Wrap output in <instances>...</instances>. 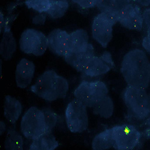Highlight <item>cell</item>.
Instances as JSON below:
<instances>
[{
  "instance_id": "d6a6232c",
  "label": "cell",
  "mask_w": 150,
  "mask_h": 150,
  "mask_svg": "<svg viewBox=\"0 0 150 150\" xmlns=\"http://www.w3.org/2000/svg\"><path fill=\"white\" fill-rule=\"evenodd\" d=\"M129 1H131V2H135L136 0H129Z\"/></svg>"
},
{
  "instance_id": "52a82bcc",
  "label": "cell",
  "mask_w": 150,
  "mask_h": 150,
  "mask_svg": "<svg viewBox=\"0 0 150 150\" xmlns=\"http://www.w3.org/2000/svg\"><path fill=\"white\" fill-rule=\"evenodd\" d=\"M65 118L67 127L72 133H82L88 127L87 106L76 98L68 104L65 111Z\"/></svg>"
},
{
  "instance_id": "4dcf8cb0",
  "label": "cell",
  "mask_w": 150,
  "mask_h": 150,
  "mask_svg": "<svg viewBox=\"0 0 150 150\" xmlns=\"http://www.w3.org/2000/svg\"><path fill=\"white\" fill-rule=\"evenodd\" d=\"M144 122L145 126L148 127V129H150V114Z\"/></svg>"
},
{
  "instance_id": "83f0119b",
  "label": "cell",
  "mask_w": 150,
  "mask_h": 150,
  "mask_svg": "<svg viewBox=\"0 0 150 150\" xmlns=\"http://www.w3.org/2000/svg\"><path fill=\"white\" fill-rule=\"evenodd\" d=\"M46 15L45 13H42L35 16L33 20V22L36 25H43L46 21Z\"/></svg>"
},
{
  "instance_id": "7402d4cb",
  "label": "cell",
  "mask_w": 150,
  "mask_h": 150,
  "mask_svg": "<svg viewBox=\"0 0 150 150\" xmlns=\"http://www.w3.org/2000/svg\"><path fill=\"white\" fill-rule=\"evenodd\" d=\"M23 145L22 136L14 129L8 130L4 141V148L7 150H22Z\"/></svg>"
},
{
  "instance_id": "ba28073f",
  "label": "cell",
  "mask_w": 150,
  "mask_h": 150,
  "mask_svg": "<svg viewBox=\"0 0 150 150\" xmlns=\"http://www.w3.org/2000/svg\"><path fill=\"white\" fill-rule=\"evenodd\" d=\"M19 47L25 54L36 57L42 56L48 49L47 36L39 30L27 28L21 35Z\"/></svg>"
},
{
  "instance_id": "4316f807",
  "label": "cell",
  "mask_w": 150,
  "mask_h": 150,
  "mask_svg": "<svg viewBox=\"0 0 150 150\" xmlns=\"http://www.w3.org/2000/svg\"><path fill=\"white\" fill-rule=\"evenodd\" d=\"M144 25L148 29L150 27V8L145 9L142 13Z\"/></svg>"
},
{
  "instance_id": "9c48e42d",
  "label": "cell",
  "mask_w": 150,
  "mask_h": 150,
  "mask_svg": "<svg viewBox=\"0 0 150 150\" xmlns=\"http://www.w3.org/2000/svg\"><path fill=\"white\" fill-rule=\"evenodd\" d=\"M114 138V146L118 150H132L139 144L142 134L133 125H118L111 128Z\"/></svg>"
},
{
  "instance_id": "8992f818",
  "label": "cell",
  "mask_w": 150,
  "mask_h": 150,
  "mask_svg": "<svg viewBox=\"0 0 150 150\" xmlns=\"http://www.w3.org/2000/svg\"><path fill=\"white\" fill-rule=\"evenodd\" d=\"M107 85L102 81H82L74 91V97L87 108H92L98 101L108 94Z\"/></svg>"
},
{
  "instance_id": "8fae6325",
  "label": "cell",
  "mask_w": 150,
  "mask_h": 150,
  "mask_svg": "<svg viewBox=\"0 0 150 150\" xmlns=\"http://www.w3.org/2000/svg\"><path fill=\"white\" fill-rule=\"evenodd\" d=\"M115 67L110 52L105 51L99 57L94 56L86 64L82 73L88 77L101 76Z\"/></svg>"
},
{
  "instance_id": "484cf974",
  "label": "cell",
  "mask_w": 150,
  "mask_h": 150,
  "mask_svg": "<svg viewBox=\"0 0 150 150\" xmlns=\"http://www.w3.org/2000/svg\"><path fill=\"white\" fill-rule=\"evenodd\" d=\"M71 1L82 9H88L96 7L98 2V0H71Z\"/></svg>"
},
{
  "instance_id": "5bb4252c",
  "label": "cell",
  "mask_w": 150,
  "mask_h": 150,
  "mask_svg": "<svg viewBox=\"0 0 150 150\" xmlns=\"http://www.w3.org/2000/svg\"><path fill=\"white\" fill-rule=\"evenodd\" d=\"M95 56L94 49L90 43L86 48L80 51H70L64 57L65 61L78 71L82 72L88 61Z\"/></svg>"
},
{
  "instance_id": "ac0fdd59",
  "label": "cell",
  "mask_w": 150,
  "mask_h": 150,
  "mask_svg": "<svg viewBox=\"0 0 150 150\" xmlns=\"http://www.w3.org/2000/svg\"><path fill=\"white\" fill-rule=\"evenodd\" d=\"M69 39L70 51H80L86 48L90 44L88 34L83 29H78L70 33Z\"/></svg>"
},
{
  "instance_id": "7c38bea8",
  "label": "cell",
  "mask_w": 150,
  "mask_h": 150,
  "mask_svg": "<svg viewBox=\"0 0 150 150\" xmlns=\"http://www.w3.org/2000/svg\"><path fill=\"white\" fill-rule=\"evenodd\" d=\"M11 17L5 18L1 11V30L3 29V34L0 43V54L6 61L11 59L16 50V42L10 25Z\"/></svg>"
},
{
  "instance_id": "f1b7e54d",
  "label": "cell",
  "mask_w": 150,
  "mask_h": 150,
  "mask_svg": "<svg viewBox=\"0 0 150 150\" xmlns=\"http://www.w3.org/2000/svg\"><path fill=\"white\" fill-rule=\"evenodd\" d=\"M135 3L140 7H147L150 6V0H136Z\"/></svg>"
},
{
  "instance_id": "7a4b0ae2",
  "label": "cell",
  "mask_w": 150,
  "mask_h": 150,
  "mask_svg": "<svg viewBox=\"0 0 150 150\" xmlns=\"http://www.w3.org/2000/svg\"><path fill=\"white\" fill-rule=\"evenodd\" d=\"M69 89L68 81L53 70L43 72L30 88L33 93L47 102L65 98Z\"/></svg>"
},
{
  "instance_id": "4fadbf2b",
  "label": "cell",
  "mask_w": 150,
  "mask_h": 150,
  "mask_svg": "<svg viewBox=\"0 0 150 150\" xmlns=\"http://www.w3.org/2000/svg\"><path fill=\"white\" fill-rule=\"evenodd\" d=\"M47 47L53 54L64 57L70 51L69 34L59 28L53 30L47 35Z\"/></svg>"
},
{
  "instance_id": "44dd1931",
  "label": "cell",
  "mask_w": 150,
  "mask_h": 150,
  "mask_svg": "<svg viewBox=\"0 0 150 150\" xmlns=\"http://www.w3.org/2000/svg\"><path fill=\"white\" fill-rule=\"evenodd\" d=\"M131 1L129 0H98L97 7L101 12L119 13Z\"/></svg>"
},
{
  "instance_id": "2e32d148",
  "label": "cell",
  "mask_w": 150,
  "mask_h": 150,
  "mask_svg": "<svg viewBox=\"0 0 150 150\" xmlns=\"http://www.w3.org/2000/svg\"><path fill=\"white\" fill-rule=\"evenodd\" d=\"M22 111V104L17 98L9 95L5 96L4 115L9 122L15 124L19 120Z\"/></svg>"
},
{
  "instance_id": "ffe728a7",
  "label": "cell",
  "mask_w": 150,
  "mask_h": 150,
  "mask_svg": "<svg viewBox=\"0 0 150 150\" xmlns=\"http://www.w3.org/2000/svg\"><path fill=\"white\" fill-rule=\"evenodd\" d=\"M93 114L105 119L110 118L114 114V103L112 98L107 95L98 101L93 108Z\"/></svg>"
},
{
  "instance_id": "3957f363",
  "label": "cell",
  "mask_w": 150,
  "mask_h": 150,
  "mask_svg": "<svg viewBox=\"0 0 150 150\" xmlns=\"http://www.w3.org/2000/svg\"><path fill=\"white\" fill-rule=\"evenodd\" d=\"M122 99L131 118L144 121L150 114L148 93L146 89L127 85L122 92Z\"/></svg>"
},
{
  "instance_id": "30bf717a",
  "label": "cell",
  "mask_w": 150,
  "mask_h": 150,
  "mask_svg": "<svg viewBox=\"0 0 150 150\" xmlns=\"http://www.w3.org/2000/svg\"><path fill=\"white\" fill-rule=\"evenodd\" d=\"M118 22L127 29L141 31L144 22L140 6L136 3H130L119 13Z\"/></svg>"
},
{
  "instance_id": "603a6c76",
  "label": "cell",
  "mask_w": 150,
  "mask_h": 150,
  "mask_svg": "<svg viewBox=\"0 0 150 150\" xmlns=\"http://www.w3.org/2000/svg\"><path fill=\"white\" fill-rule=\"evenodd\" d=\"M50 1L51 7L46 13L54 19L64 16L69 7L67 0H50Z\"/></svg>"
},
{
  "instance_id": "d4e9b609",
  "label": "cell",
  "mask_w": 150,
  "mask_h": 150,
  "mask_svg": "<svg viewBox=\"0 0 150 150\" xmlns=\"http://www.w3.org/2000/svg\"><path fill=\"white\" fill-rule=\"evenodd\" d=\"M42 110L45 118L47 131L52 132L58 122L59 116L50 108H43Z\"/></svg>"
},
{
  "instance_id": "f546056e",
  "label": "cell",
  "mask_w": 150,
  "mask_h": 150,
  "mask_svg": "<svg viewBox=\"0 0 150 150\" xmlns=\"http://www.w3.org/2000/svg\"><path fill=\"white\" fill-rule=\"evenodd\" d=\"M6 130V126L3 121H0V134L3 135Z\"/></svg>"
},
{
  "instance_id": "6da1fadb",
  "label": "cell",
  "mask_w": 150,
  "mask_h": 150,
  "mask_svg": "<svg viewBox=\"0 0 150 150\" xmlns=\"http://www.w3.org/2000/svg\"><path fill=\"white\" fill-rule=\"evenodd\" d=\"M121 72L128 86L146 89L150 85V61L141 49H132L124 55Z\"/></svg>"
},
{
  "instance_id": "5b68a950",
  "label": "cell",
  "mask_w": 150,
  "mask_h": 150,
  "mask_svg": "<svg viewBox=\"0 0 150 150\" xmlns=\"http://www.w3.org/2000/svg\"><path fill=\"white\" fill-rule=\"evenodd\" d=\"M118 22V15L107 12H101L97 15L91 25L93 38L103 48H106L111 41L113 26Z\"/></svg>"
},
{
  "instance_id": "d6986e66",
  "label": "cell",
  "mask_w": 150,
  "mask_h": 150,
  "mask_svg": "<svg viewBox=\"0 0 150 150\" xmlns=\"http://www.w3.org/2000/svg\"><path fill=\"white\" fill-rule=\"evenodd\" d=\"M114 142L111 129H108L97 134L92 141L94 150L108 149L114 146Z\"/></svg>"
},
{
  "instance_id": "1f68e13d",
  "label": "cell",
  "mask_w": 150,
  "mask_h": 150,
  "mask_svg": "<svg viewBox=\"0 0 150 150\" xmlns=\"http://www.w3.org/2000/svg\"><path fill=\"white\" fill-rule=\"evenodd\" d=\"M148 97H149V105H150V93H148Z\"/></svg>"
},
{
  "instance_id": "9a60e30c",
  "label": "cell",
  "mask_w": 150,
  "mask_h": 150,
  "mask_svg": "<svg viewBox=\"0 0 150 150\" xmlns=\"http://www.w3.org/2000/svg\"><path fill=\"white\" fill-rule=\"evenodd\" d=\"M35 67L34 62L28 59L22 58L18 63L15 70V81L18 87L26 88L32 82Z\"/></svg>"
},
{
  "instance_id": "e0dca14e",
  "label": "cell",
  "mask_w": 150,
  "mask_h": 150,
  "mask_svg": "<svg viewBox=\"0 0 150 150\" xmlns=\"http://www.w3.org/2000/svg\"><path fill=\"white\" fill-rule=\"evenodd\" d=\"M59 146V142L51 131H47L39 137L32 140L31 150H54Z\"/></svg>"
},
{
  "instance_id": "cb8c5ba5",
  "label": "cell",
  "mask_w": 150,
  "mask_h": 150,
  "mask_svg": "<svg viewBox=\"0 0 150 150\" xmlns=\"http://www.w3.org/2000/svg\"><path fill=\"white\" fill-rule=\"evenodd\" d=\"M24 4L28 8H31L39 13H46L51 7L50 0H25Z\"/></svg>"
},
{
  "instance_id": "277c9868",
  "label": "cell",
  "mask_w": 150,
  "mask_h": 150,
  "mask_svg": "<svg viewBox=\"0 0 150 150\" xmlns=\"http://www.w3.org/2000/svg\"><path fill=\"white\" fill-rule=\"evenodd\" d=\"M20 127L24 137L31 141L46 132L47 126L43 110L35 106L29 108L21 119Z\"/></svg>"
}]
</instances>
